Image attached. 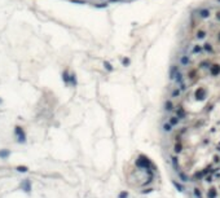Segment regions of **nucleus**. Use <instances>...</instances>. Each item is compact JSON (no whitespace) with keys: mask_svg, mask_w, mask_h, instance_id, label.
Wrapping results in <instances>:
<instances>
[{"mask_svg":"<svg viewBox=\"0 0 220 198\" xmlns=\"http://www.w3.org/2000/svg\"><path fill=\"white\" fill-rule=\"evenodd\" d=\"M180 71V66H177V65H171L170 66V70H168V78H170V80H173L175 79V76H176V74Z\"/></svg>","mask_w":220,"mask_h":198,"instance_id":"20e7f679","label":"nucleus"},{"mask_svg":"<svg viewBox=\"0 0 220 198\" xmlns=\"http://www.w3.org/2000/svg\"><path fill=\"white\" fill-rule=\"evenodd\" d=\"M104 67H105V69H106L108 71H113V70H114L113 65L110 64V62H108V61H105V62H104Z\"/></svg>","mask_w":220,"mask_h":198,"instance_id":"a211bd4d","label":"nucleus"},{"mask_svg":"<svg viewBox=\"0 0 220 198\" xmlns=\"http://www.w3.org/2000/svg\"><path fill=\"white\" fill-rule=\"evenodd\" d=\"M73 3H76V4H86V1H82V0H71Z\"/></svg>","mask_w":220,"mask_h":198,"instance_id":"a878e982","label":"nucleus"},{"mask_svg":"<svg viewBox=\"0 0 220 198\" xmlns=\"http://www.w3.org/2000/svg\"><path fill=\"white\" fill-rule=\"evenodd\" d=\"M189 64H190V57L188 55H183L180 57V65L181 66H188Z\"/></svg>","mask_w":220,"mask_h":198,"instance_id":"6e6552de","label":"nucleus"},{"mask_svg":"<svg viewBox=\"0 0 220 198\" xmlns=\"http://www.w3.org/2000/svg\"><path fill=\"white\" fill-rule=\"evenodd\" d=\"M173 80H175V82H176L179 85H180L183 82H184V75H183L181 71H179V73L176 74V76H175V79H173Z\"/></svg>","mask_w":220,"mask_h":198,"instance_id":"1a4fd4ad","label":"nucleus"},{"mask_svg":"<svg viewBox=\"0 0 220 198\" xmlns=\"http://www.w3.org/2000/svg\"><path fill=\"white\" fill-rule=\"evenodd\" d=\"M215 16H216V20L220 22V12H216V14H215Z\"/></svg>","mask_w":220,"mask_h":198,"instance_id":"bb28decb","label":"nucleus"},{"mask_svg":"<svg viewBox=\"0 0 220 198\" xmlns=\"http://www.w3.org/2000/svg\"><path fill=\"white\" fill-rule=\"evenodd\" d=\"M194 96H196V100L202 101L206 98V96H207V91H206V88H203V87H198L196 93H194Z\"/></svg>","mask_w":220,"mask_h":198,"instance_id":"7ed1b4c3","label":"nucleus"},{"mask_svg":"<svg viewBox=\"0 0 220 198\" xmlns=\"http://www.w3.org/2000/svg\"><path fill=\"white\" fill-rule=\"evenodd\" d=\"M194 75H196V71L193 70V71H190V73L188 74V78H194Z\"/></svg>","mask_w":220,"mask_h":198,"instance_id":"b1692460","label":"nucleus"},{"mask_svg":"<svg viewBox=\"0 0 220 198\" xmlns=\"http://www.w3.org/2000/svg\"><path fill=\"white\" fill-rule=\"evenodd\" d=\"M122 64L124 65V66H128V65H130V58H123V60H122Z\"/></svg>","mask_w":220,"mask_h":198,"instance_id":"4be33fe9","label":"nucleus"},{"mask_svg":"<svg viewBox=\"0 0 220 198\" xmlns=\"http://www.w3.org/2000/svg\"><path fill=\"white\" fill-rule=\"evenodd\" d=\"M1 104H3V100H1V98H0V105H1Z\"/></svg>","mask_w":220,"mask_h":198,"instance_id":"c756f323","label":"nucleus"},{"mask_svg":"<svg viewBox=\"0 0 220 198\" xmlns=\"http://www.w3.org/2000/svg\"><path fill=\"white\" fill-rule=\"evenodd\" d=\"M179 122H180V120H179V116H171V118H170V123L172 126L179 124Z\"/></svg>","mask_w":220,"mask_h":198,"instance_id":"f3484780","label":"nucleus"},{"mask_svg":"<svg viewBox=\"0 0 220 198\" xmlns=\"http://www.w3.org/2000/svg\"><path fill=\"white\" fill-rule=\"evenodd\" d=\"M216 1H219V3H220V0H216Z\"/></svg>","mask_w":220,"mask_h":198,"instance_id":"7c9ffc66","label":"nucleus"},{"mask_svg":"<svg viewBox=\"0 0 220 198\" xmlns=\"http://www.w3.org/2000/svg\"><path fill=\"white\" fill-rule=\"evenodd\" d=\"M16 171L20 174H26V172H29V167H27V166H17Z\"/></svg>","mask_w":220,"mask_h":198,"instance_id":"9d476101","label":"nucleus"},{"mask_svg":"<svg viewBox=\"0 0 220 198\" xmlns=\"http://www.w3.org/2000/svg\"><path fill=\"white\" fill-rule=\"evenodd\" d=\"M198 16L201 18H208V17L211 16V12H210V9H207V8H202V9L198 11Z\"/></svg>","mask_w":220,"mask_h":198,"instance_id":"423d86ee","label":"nucleus"},{"mask_svg":"<svg viewBox=\"0 0 220 198\" xmlns=\"http://www.w3.org/2000/svg\"><path fill=\"white\" fill-rule=\"evenodd\" d=\"M218 40L220 42V31H219V34H218Z\"/></svg>","mask_w":220,"mask_h":198,"instance_id":"c85d7f7f","label":"nucleus"},{"mask_svg":"<svg viewBox=\"0 0 220 198\" xmlns=\"http://www.w3.org/2000/svg\"><path fill=\"white\" fill-rule=\"evenodd\" d=\"M208 66H211V65H210V62H208V60H205V61H202L199 64V67H202V69H206V67H208Z\"/></svg>","mask_w":220,"mask_h":198,"instance_id":"6ab92c4d","label":"nucleus"},{"mask_svg":"<svg viewBox=\"0 0 220 198\" xmlns=\"http://www.w3.org/2000/svg\"><path fill=\"white\" fill-rule=\"evenodd\" d=\"M14 135H16V140L20 144H25L26 142V133L24 131V128L21 126H16L14 127Z\"/></svg>","mask_w":220,"mask_h":198,"instance_id":"f257e3e1","label":"nucleus"},{"mask_svg":"<svg viewBox=\"0 0 220 198\" xmlns=\"http://www.w3.org/2000/svg\"><path fill=\"white\" fill-rule=\"evenodd\" d=\"M9 157H11V150H9V149H5V148L0 149V159L5 161V159L9 158Z\"/></svg>","mask_w":220,"mask_h":198,"instance_id":"0eeeda50","label":"nucleus"},{"mask_svg":"<svg viewBox=\"0 0 220 198\" xmlns=\"http://www.w3.org/2000/svg\"><path fill=\"white\" fill-rule=\"evenodd\" d=\"M95 7H96V8H106V7H108V3H100V4H96Z\"/></svg>","mask_w":220,"mask_h":198,"instance_id":"aec40b11","label":"nucleus"},{"mask_svg":"<svg viewBox=\"0 0 220 198\" xmlns=\"http://www.w3.org/2000/svg\"><path fill=\"white\" fill-rule=\"evenodd\" d=\"M203 49H205L206 52H208V53H212V52H214L212 44H211V43H208V42H206V43L203 44Z\"/></svg>","mask_w":220,"mask_h":198,"instance_id":"9b49d317","label":"nucleus"},{"mask_svg":"<svg viewBox=\"0 0 220 198\" xmlns=\"http://www.w3.org/2000/svg\"><path fill=\"white\" fill-rule=\"evenodd\" d=\"M111 3H119V1H123V0H110Z\"/></svg>","mask_w":220,"mask_h":198,"instance_id":"cd10ccee","label":"nucleus"},{"mask_svg":"<svg viewBox=\"0 0 220 198\" xmlns=\"http://www.w3.org/2000/svg\"><path fill=\"white\" fill-rule=\"evenodd\" d=\"M210 75L211 76H219L220 75V65L219 64H212L211 66H210Z\"/></svg>","mask_w":220,"mask_h":198,"instance_id":"39448f33","label":"nucleus"},{"mask_svg":"<svg viewBox=\"0 0 220 198\" xmlns=\"http://www.w3.org/2000/svg\"><path fill=\"white\" fill-rule=\"evenodd\" d=\"M70 82H71L73 84H74V85L76 84V79H75V75H74V74H71V75H70Z\"/></svg>","mask_w":220,"mask_h":198,"instance_id":"412c9836","label":"nucleus"},{"mask_svg":"<svg viewBox=\"0 0 220 198\" xmlns=\"http://www.w3.org/2000/svg\"><path fill=\"white\" fill-rule=\"evenodd\" d=\"M202 51H203V46H199V44H198V46L193 47V51H192V52H193V53H201Z\"/></svg>","mask_w":220,"mask_h":198,"instance_id":"dca6fc26","label":"nucleus"},{"mask_svg":"<svg viewBox=\"0 0 220 198\" xmlns=\"http://www.w3.org/2000/svg\"><path fill=\"white\" fill-rule=\"evenodd\" d=\"M20 189L24 193H27V194H30L31 190H33V183H31L30 179H24L20 184Z\"/></svg>","mask_w":220,"mask_h":198,"instance_id":"f03ea898","label":"nucleus"},{"mask_svg":"<svg viewBox=\"0 0 220 198\" xmlns=\"http://www.w3.org/2000/svg\"><path fill=\"white\" fill-rule=\"evenodd\" d=\"M180 89H181V91H185V89H186V85H185V83H184V82H183V83L180 84Z\"/></svg>","mask_w":220,"mask_h":198,"instance_id":"393cba45","label":"nucleus"},{"mask_svg":"<svg viewBox=\"0 0 220 198\" xmlns=\"http://www.w3.org/2000/svg\"><path fill=\"white\" fill-rule=\"evenodd\" d=\"M164 109H166L167 111H171V110L173 109V104H172V102L170 101V100L166 101V104H164Z\"/></svg>","mask_w":220,"mask_h":198,"instance_id":"ddd939ff","label":"nucleus"},{"mask_svg":"<svg viewBox=\"0 0 220 198\" xmlns=\"http://www.w3.org/2000/svg\"><path fill=\"white\" fill-rule=\"evenodd\" d=\"M180 93H181V89H180V88H175V89L172 91V94H171V96H172L173 98H177L179 96H180Z\"/></svg>","mask_w":220,"mask_h":198,"instance_id":"2eb2a0df","label":"nucleus"},{"mask_svg":"<svg viewBox=\"0 0 220 198\" xmlns=\"http://www.w3.org/2000/svg\"><path fill=\"white\" fill-rule=\"evenodd\" d=\"M70 75H71V74H69L67 71H63V73H62V79L65 80V83L70 82Z\"/></svg>","mask_w":220,"mask_h":198,"instance_id":"4468645a","label":"nucleus"},{"mask_svg":"<svg viewBox=\"0 0 220 198\" xmlns=\"http://www.w3.org/2000/svg\"><path fill=\"white\" fill-rule=\"evenodd\" d=\"M163 129H164V131H171V124H167V123H166V124L163 126Z\"/></svg>","mask_w":220,"mask_h":198,"instance_id":"5701e85b","label":"nucleus"},{"mask_svg":"<svg viewBox=\"0 0 220 198\" xmlns=\"http://www.w3.org/2000/svg\"><path fill=\"white\" fill-rule=\"evenodd\" d=\"M205 36H206V31H203V30H198V31H197L196 38L198 39V40H199V39H203Z\"/></svg>","mask_w":220,"mask_h":198,"instance_id":"f8f14e48","label":"nucleus"}]
</instances>
